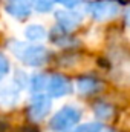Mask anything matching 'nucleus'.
<instances>
[{
	"label": "nucleus",
	"mask_w": 130,
	"mask_h": 132,
	"mask_svg": "<svg viewBox=\"0 0 130 132\" xmlns=\"http://www.w3.org/2000/svg\"><path fill=\"white\" fill-rule=\"evenodd\" d=\"M81 118V112L78 108L75 106H64L63 109H60L49 121V129L52 131H61L64 132L69 128L75 126Z\"/></svg>",
	"instance_id": "obj_1"
},
{
	"label": "nucleus",
	"mask_w": 130,
	"mask_h": 132,
	"mask_svg": "<svg viewBox=\"0 0 130 132\" xmlns=\"http://www.w3.org/2000/svg\"><path fill=\"white\" fill-rule=\"evenodd\" d=\"M20 60L28 66H41L43 63L49 62V54L48 51L43 48V46H28L25 48V45L22 46V51H17L15 52Z\"/></svg>",
	"instance_id": "obj_2"
},
{
	"label": "nucleus",
	"mask_w": 130,
	"mask_h": 132,
	"mask_svg": "<svg viewBox=\"0 0 130 132\" xmlns=\"http://www.w3.org/2000/svg\"><path fill=\"white\" fill-rule=\"evenodd\" d=\"M87 11L95 20H106V19L115 17L118 14L119 8L116 3H112L107 0H95L92 3H89Z\"/></svg>",
	"instance_id": "obj_3"
},
{
	"label": "nucleus",
	"mask_w": 130,
	"mask_h": 132,
	"mask_svg": "<svg viewBox=\"0 0 130 132\" xmlns=\"http://www.w3.org/2000/svg\"><path fill=\"white\" fill-rule=\"evenodd\" d=\"M51 109V101L48 97L44 95H37L31 100L26 112H28V118L32 120V121H38V120H43L48 112Z\"/></svg>",
	"instance_id": "obj_4"
},
{
	"label": "nucleus",
	"mask_w": 130,
	"mask_h": 132,
	"mask_svg": "<svg viewBox=\"0 0 130 132\" xmlns=\"http://www.w3.org/2000/svg\"><path fill=\"white\" fill-rule=\"evenodd\" d=\"M46 88H48V92L51 97H63V95H67L72 92L70 80L60 74H55L51 78H48Z\"/></svg>",
	"instance_id": "obj_5"
},
{
	"label": "nucleus",
	"mask_w": 130,
	"mask_h": 132,
	"mask_svg": "<svg viewBox=\"0 0 130 132\" xmlns=\"http://www.w3.org/2000/svg\"><path fill=\"white\" fill-rule=\"evenodd\" d=\"M5 9L8 11L9 15L15 17L18 20H25L29 17L32 5H31V0H6Z\"/></svg>",
	"instance_id": "obj_6"
},
{
	"label": "nucleus",
	"mask_w": 130,
	"mask_h": 132,
	"mask_svg": "<svg viewBox=\"0 0 130 132\" xmlns=\"http://www.w3.org/2000/svg\"><path fill=\"white\" fill-rule=\"evenodd\" d=\"M104 88V83L99 77L95 75H83L77 78V89L83 94V95H92L97 94Z\"/></svg>",
	"instance_id": "obj_7"
},
{
	"label": "nucleus",
	"mask_w": 130,
	"mask_h": 132,
	"mask_svg": "<svg viewBox=\"0 0 130 132\" xmlns=\"http://www.w3.org/2000/svg\"><path fill=\"white\" fill-rule=\"evenodd\" d=\"M55 17H57L58 26H61L66 31H72L81 23V14L73 11H58Z\"/></svg>",
	"instance_id": "obj_8"
},
{
	"label": "nucleus",
	"mask_w": 130,
	"mask_h": 132,
	"mask_svg": "<svg viewBox=\"0 0 130 132\" xmlns=\"http://www.w3.org/2000/svg\"><path fill=\"white\" fill-rule=\"evenodd\" d=\"M94 112L99 120H107L113 115V106L110 103H104V101H97L94 104Z\"/></svg>",
	"instance_id": "obj_9"
},
{
	"label": "nucleus",
	"mask_w": 130,
	"mask_h": 132,
	"mask_svg": "<svg viewBox=\"0 0 130 132\" xmlns=\"http://www.w3.org/2000/svg\"><path fill=\"white\" fill-rule=\"evenodd\" d=\"M25 35H26V38L31 40V42H38V40H41V38L46 35V31H44V28L40 26V25H31V26L26 28Z\"/></svg>",
	"instance_id": "obj_10"
},
{
	"label": "nucleus",
	"mask_w": 130,
	"mask_h": 132,
	"mask_svg": "<svg viewBox=\"0 0 130 132\" xmlns=\"http://www.w3.org/2000/svg\"><path fill=\"white\" fill-rule=\"evenodd\" d=\"M18 94L15 89H12V86H6V88H2L0 89V101L2 103H12L17 100Z\"/></svg>",
	"instance_id": "obj_11"
},
{
	"label": "nucleus",
	"mask_w": 130,
	"mask_h": 132,
	"mask_svg": "<svg viewBox=\"0 0 130 132\" xmlns=\"http://www.w3.org/2000/svg\"><path fill=\"white\" fill-rule=\"evenodd\" d=\"M48 83V78L44 74H35L31 78V91L32 92H40Z\"/></svg>",
	"instance_id": "obj_12"
},
{
	"label": "nucleus",
	"mask_w": 130,
	"mask_h": 132,
	"mask_svg": "<svg viewBox=\"0 0 130 132\" xmlns=\"http://www.w3.org/2000/svg\"><path fill=\"white\" fill-rule=\"evenodd\" d=\"M103 129V126L99 123H87V125H83L80 128H77L75 132H99Z\"/></svg>",
	"instance_id": "obj_13"
},
{
	"label": "nucleus",
	"mask_w": 130,
	"mask_h": 132,
	"mask_svg": "<svg viewBox=\"0 0 130 132\" xmlns=\"http://www.w3.org/2000/svg\"><path fill=\"white\" fill-rule=\"evenodd\" d=\"M8 71H9V62H8V59L0 52V80H2V77H5V75L8 74Z\"/></svg>",
	"instance_id": "obj_14"
},
{
	"label": "nucleus",
	"mask_w": 130,
	"mask_h": 132,
	"mask_svg": "<svg viewBox=\"0 0 130 132\" xmlns=\"http://www.w3.org/2000/svg\"><path fill=\"white\" fill-rule=\"evenodd\" d=\"M124 20H126V23L130 25V8L126 11V15H124Z\"/></svg>",
	"instance_id": "obj_15"
}]
</instances>
